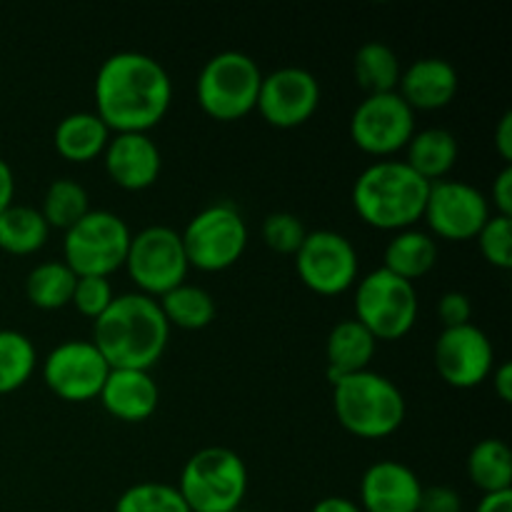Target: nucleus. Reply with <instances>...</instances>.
<instances>
[{
  "mask_svg": "<svg viewBox=\"0 0 512 512\" xmlns=\"http://www.w3.org/2000/svg\"><path fill=\"white\" fill-rule=\"evenodd\" d=\"M418 512H463V498L450 485H430L423 488Z\"/></svg>",
  "mask_w": 512,
  "mask_h": 512,
  "instance_id": "obj_37",
  "label": "nucleus"
},
{
  "mask_svg": "<svg viewBox=\"0 0 512 512\" xmlns=\"http://www.w3.org/2000/svg\"><path fill=\"white\" fill-rule=\"evenodd\" d=\"M405 150H408L405 163L415 173L423 175L428 183H435V180H443L458 163L460 145L453 130L443 128V125H430V128L415 130Z\"/></svg>",
  "mask_w": 512,
  "mask_h": 512,
  "instance_id": "obj_23",
  "label": "nucleus"
},
{
  "mask_svg": "<svg viewBox=\"0 0 512 512\" xmlns=\"http://www.w3.org/2000/svg\"><path fill=\"white\" fill-rule=\"evenodd\" d=\"M295 270L310 290L320 295H338L353 288L360 260L353 240L330 228L308 230L295 250Z\"/></svg>",
  "mask_w": 512,
  "mask_h": 512,
  "instance_id": "obj_11",
  "label": "nucleus"
},
{
  "mask_svg": "<svg viewBox=\"0 0 512 512\" xmlns=\"http://www.w3.org/2000/svg\"><path fill=\"white\" fill-rule=\"evenodd\" d=\"M113 298L115 290L110 278H105V275H78L70 303H73L80 313L95 320L105 308H108Z\"/></svg>",
  "mask_w": 512,
  "mask_h": 512,
  "instance_id": "obj_35",
  "label": "nucleus"
},
{
  "mask_svg": "<svg viewBox=\"0 0 512 512\" xmlns=\"http://www.w3.org/2000/svg\"><path fill=\"white\" fill-rule=\"evenodd\" d=\"M38 368V350L25 333L0 328V395L23 388Z\"/></svg>",
  "mask_w": 512,
  "mask_h": 512,
  "instance_id": "obj_30",
  "label": "nucleus"
},
{
  "mask_svg": "<svg viewBox=\"0 0 512 512\" xmlns=\"http://www.w3.org/2000/svg\"><path fill=\"white\" fill-rule=\"evenodd\" d=\"M90 340L110 368L150 370L168 348L170 323L158 298L133 290L110 300L108 308L93 320Z\"/></svg>",
  "mask_w": 512,
  "mask_h": 512,
  "instance_id": "obj_2",
  "label": "nucleus"
},
{
  "mask_svg": "<svg viewBox=\"0 0 512 512\" xmlns=\"http://www.w3.org/2000/svg\"><path fill=\"white\" fill-rule=\"evenodd\" d=\"M480 253L485 255L495 268H510L512 265V215L490 213L483 228L478 230Z\"/></svg>",
  "mask_w": 512,
  "mask_h": 512,
  "instance_id": "obj_33",
  "label": "nucleus"
},
{
  "mask_svg": "<svg viewBox=\"0 0 512 512\" xmlns=\"http://www.w3.org/2000/svg\"><path fill=\"white\" fill-rule=\"evenodd\" d=\"M133 230L118 213L105 208H90L78 223L63 235V263L75 275L115 273L125 265Z\"/></svg>",
  "mask_w": 512,
  "mask_h": 512,
  "instance_id": "obj_7",
  "label": "nucleus"
},
{
  "mask_svg": "<svg viewBox=\"0 0 512 512\" xmlns=\"http://www.w3.org/2000/svg\"><path fill=\"white\" fill-rule=\"evenodd\" d=\"M308 235L303 220L295 213L288 210H275V213L265 215L263 220V240L268 248L278 250V253L295 255V250L300 248V243Z\"/></svg>",
  "mask_w": 512,
  "mask_h": 512,
  "instance_id": "obj_34",
  "label": "nucleus"
},
{
  "mask_svg": "<svg viewBox=\"0 0 512 512\" xmlns=\"http://www.w3.org/2000/svg\"><path fill=\"white\" fill-rule=\"evenodd\" d=\"M110 128L95 110H75L63 115L53 130V143L63 158L73 163H85L103 155L110 140Z\"/></svg>",
  "mask_w": 512,
  "mask_h": 512,
  "instance_id": "obj_22",
  "label": "nucleus"
},
{
  "mask_svg": "<svg viewBox=\"0 0 512 512\" xmlns=\"http://www.w3.org/2000/svg\"><path fill=\"white\" fill-rule=\"evenodd\" d=\"M113 512H190L175 485L163 480H140L125 488Z\"/></svg>",
  "mask_w": 512,
  "mask_h": 512,
  "instance_id": "obj_32",
  "label": "nucleus"
},
{
  "mask_svg": "<svg viewBox=\"0 0 512 512\" xmlns=\"http://www.w3.org/2000/svg\"><path fill=\"white\" fill-rule=\"evenodd\" d=\"M310 512H363V508L345 495H328V498H320Z\"/></svg>",
  "mask_w": 512,
  "mask_h": 512,
  "instance_id": "obj_41",
  "label": "nucleus"
},
{
  "mask_svg": "<svg viewBox=\"0 0 512 512\" xmlns=\"http://www.w3.org/2000/svg\"><path fill=\"white\" fill-rule=\"evenodd\" d=\"M425 223L433 230V238L468 240L478 235L490 218V198L468 180L443 178L430 183L425 200Z\"/></svg>",
  "mask_w": 512,
  "mask_h": 512,
  "instance_id": "obj_14",
  "label": "nucleus"
},
{
  "mask_svg": "<svg viewBox=\"0 0 512 512\" xmlns=\"http://www.w3.org/2000/svg\"><path fill=\"white\" fill-rule=\"evenodd\" d=\"M433 363L453 388H475L493 373V340L475 323L443 328L433 345Z\"/></svg>",
  "mask_w": 512,
  "mask_h": 512,
  "instance_id": "obj_16",
  "label": "nucleus"
},
{
  "mask_svg": "<svg viewBox=\"0 0 512 512\" xmlns=\"http://www.w3.org/2000/svg\"><path fill=\"white\" fill-rule=\"evenodd\" d=\"M468 475L483 493L512 490V453L503 438H483L470 448Z\"/></svg>",
  "mask_w": 512,
  "mask_h": 512,
  "instance_id": "obj_26",
  "label": "nucleus"
},
{
  "mask_svg": "<svg viewBox=\"0 0 512 512\" xmlns=\"http://www.w3.org/2000/svg\"><path fill=\"white\" fill-rule=\"evenodd\" d=\"M90 210V195L83 183L73 178H58L45 188L43 195V213L45 223L50 228L68 230L70 225L78 223Z\"/></svg>",
  "mask_w": 512,
  "mask_h": 512,
  "instance_id": "obj_31",
  "label": "nucleus"
},
{
  "mask_svg": "<svg viewBox=\"0 0 512 512\" xmlns=\"http://www.w3.org/2000/svg\"><path fill=\"white\" fill-rule=\"evenodd\" d=\"M98 398L113 418L140 423L158 410L160 390L150 370L110 368Z\"/></svg>",
  "mask_w": 512,
  "mask_h": 512,
  "instance_id": "obj_20",
  "label": "nucleus"
},
{
  "mask_svg": "<svg viewBox=\"0 0 512 512\" xmlns=\"http://www.w3.org/2000/svg\"><path fill=\"white\" fill-rule=\"evenodd\" d=\"M50 225L40 208L13 203L0 213V248L13 255H30L45 245Z\"/></svg>",
  "mask_w": 512,
  "mask_h": 512,
  "instance_id": "obj_25",
  "label": "nucleus"
},
{
  "mask_svg": "<svg viewBox=\"0 0 512 512\" xmlns=\"http://www.w3.org/2000/svg\"><path fill=\"white\" fill-rule=\"evenodd\" d=\"M493 385H495V393L500 395V400L510 403L512 400V363L510 360H503L498 368H493Z\"/></svg>",
  "mask_w": 512,
  "mask_h": 512,
  "instance_id": "obj_43",
  "label": "nucleus"
},
{
  "mask_svg": "<svg viewBox=\"0 0 512 512\" xmlns=\"http://www.w3.org/2000/svg\"><path fill=\"white\" fill-rule=\"evenodd\" d=\"M425 485L403 460L383 458L365 468L360 478L363 512H418Z\"/></svg>",
  "mask_w": 512,
  "mask_h": 512,
  "instance_id": "obj_17",
  "label": "nucleus"
},
{
  "mask_svg": "<svg viewBox=\"0 0 512 512\" xmlns=\"http://www.w3.org/2000/svg\"><path fill=\"white\" fill-rule=\"evenodd\" d=\"M435 260H438V243L428 230H420L415 225L395 230V235L385 243L383 250V268L410 280V283L428 273Z\"/></svg>",
  "mask_w": 512,
  "mask_h": 512,
  "instance_id": "obj_24",
  "label": "nucleus"
},
{
  "mask_svg": "<svg viewBox=\"0 0 512 512\" xmlns=\"http://www.w3.org/2000/svg\"><path fill=\"white\" fill-rule=\"evenodd\" d=\"M495 213L512 215V165L505 163L493 180Z\"/></svg>",
  "mask_w": 512,
  "mask_h": 512,
  "instance_id": "obj_38",
  "label": "nucleus"
},
{
  "mask_svg": "<svg viewBox=\"0 0 512 512\" xmlns=\"http://www.w3.org/2000/svg\"><path fill=\"white\" fill-rule=\"evenodd\" d=\"M495 148H498L500 158L505 163L512 160V110H505L498 120V128H495Z\"/></svg>",
  "mask_w": 512,
  "mask_h": 512,
  "instance_id": "obj_39",
  "label": "nucleus"
},
{
  "mask_svg": "<svg viewBox=\"0 0 512 512\" xmlns=\"http://www.w3.org/2000/svg\"><path fill=\"white\" fill-rule=\"evenodd\" d=\"M353 73L360 88H365L368 93H390V90H398L403 65H400L393 45H388L385 40H368L355 53Z\"/></svg>",
  "mask_w": 512,
  "mask_h": 512,
  "instance_id": "obj_27",
  "label": "nucleus"
},
{
  "mask_svg": "<svg viewBox=\"0 0 512 512\" xmlns=\"http://www.w3.org/2000/svg\"><path fill=\"white\" fill-rule=\"evenodd\" d=\"M438 315L443 320V328H455V325L473 323V300L463 290H448L438 300Z\"/></svg>",
  "mask_w": 512,
  "mask_h": 512,
  "instance_id": "obj_36",
  "label": "nucleus"
},
{
  "mask_svg": "<svg viewBox=\"0 0 512 512\" xmlns=\"http://www.w3.org/2000/svg\"><path fill=\"white\" fill-rule=\"evenodd\" d=\"M78 275L63 260H43L25 278V295L35 308L58 310L70 303Z\"/></svg>",
  "mask_w": 512,
  "mask_h": 512,
  "instance_id": "obj_29",
  "label": "nucleus"
},
{
  "mask_svg": "<svg viewBox=\"0 0 512 512\" xmlns=\"http://www.w3.org/2000/svg\"><path fill=\"white\" fill-rule=\"evenodd\" d=\"M175 488L190 512H238L248 493V465L233 448L208 445L185 460Z\"/></svg>",
  "mask_w": 512,
  "mask_h": 512,
  "instance_id": "obj_5",
  "label": "nucleus"
},
{
  "mask_svg": "<svg viewBox=\"0 0 512 512\" xmlns=\"http://www.w3.org/2000/svg\"><path fill=\"white\" fill-rule=\"evenodd\" d=\"M125 268L138 285L140 293L160 298L188 278V255H185L180 230L153 223L133 233L125 255Z\"/></svg>",
  "mask_w": 512,
  "mask_h": 512,
  "instance_id": "obj_10",
  "label": "nucleus"
},
{
  "mask_svg": "<svg viewBox=\"0 0 512 512\" xmlns=\"http://www.w3.org/2000/svg\"><path fill=\"white\" fill-rule=\"evenodd\" d=\"M160 310L168 318L170 328L178 325L185 330H200L213 323L215 318V298L213 293L195 283H180L173 290L158 298Z\"/></svg>",
  "mask_w": 512,
  "mask_h": 512,
  "instance_id": "obj_28",
  "label": "nucleus"
},
{
  "mask_svg": "<svg viewBox=\"0 0 512 512\" xmlns=\"http://www.w3.org/2000/svg\"><path fill=\"white\" fill-rule=\"evenodd\" d=\"M105 173L125 190H145L158 180L163 153L148 133H113L103 150Z\"/></svg>",
  "mask_w": 512,
  "mask_h": 512,
  "instance_id": "obj_18",
  "label": "nucleus"
},
{
  "mask_svg": "<svg viewBox=\"0 0 512 512\" xmlns=\"http://www.w3.org/2000/svg\"><path fill=\"white\" fill-rule=\"evenodd\" d=\"M458 70L440 55H425L403 68L398 93L413 110H438L453 103L458 93Z\"/></svg>",
  "mask_w": 512,
  "mask_h": 512,
  "instance_id": "obj_19",
  "label": "nucleus"
},
{
  "mask_svg": "<svg viewBox=\"0 0 512 512\" xmlns=\"http://www.w3.org/2000/svg\"><path fill=\"white\" fill-rule=\"evenodd\" d=\"M475 512H512V490L483 493Z\"/></svg>",
  "mask_w": 512,
  "mask_h": 512,
  "instance_id": "obj_40",
  "label": "nucleus"
},
{
  "mask_svg": "<svg viewBox=\"0 0 512 512\" xmlns=\"http://www.w3.org/2000/svg\"><path fill=\"white\" fill-rule=\"evenodd\" d=\"M353 305L355 320H360L375 340L403 338L415 325L420 310L415 285L383 265L355 280Z\"/></svg>",
  "mask_w": 512,
  "mask_h": 512,
  "instance_id": "obj_8",
  "label": "nucleus"
},
{
  "mask_svg": "<svg viewBox=\"0 0 512 512\" xmlns=\"http://www.w3.org/2000/svg\"><path fill=\"white\" fill-rule=\"evenodd\" d=\"M93 98L110 133H148L173 103V80L153 55L118 50L100 63Z\"/></svg>",
  "mask_w": 512,
  "mask_h": 512,
  "instance_id": "obj_1",
  "label": "nucleus"
},
{
  "mask_svg": "<svg viewBox=\"0 0 512 512\" xmlns=\"http://www.w3.org/2000/svg\"><path fill=\"white\" fill-rule=\"evenodd\" d=\"M378 340L373 338L368 328L355 318H343L330 328L328 340H325V358H328V378L348 373H358L370 365L375 355Z\"/></svg>",
  "mask_w": 512,
  "mask_h": 512,
  "instance_id": "obj_21",
  "label": "nucleus"
},
{
  "mask_svg": "<svg viewBox=\"0 0 512 512\" xmlns=\"http://www.w3.org/2000/svg\"><path fill=\"white\" fill-rule=\"evenodd\" d=\"M320 80L303 65H280L263 73L258 90V113L275 128H295L313 118L320 105Z\"/></svg>",
  "mask_w": 512,
  "mask_h": 512,
  "instance_id": "obj_15",
  "label": "nucleus"
},
{
  "mask_svg": "<svg viewBox=\"0 0 512 512\" xmlns=\"http://www.w3.org/2000/svg\"><path fill=\"white\" fill-rule=\"evenodd\" d=\"M333 410L340 425L360 438H385L403 425L408 405L405 395L388 375L358 370L335 378Z\"/></svg>",
  "mask_w": 512,
  "mask_h": 512,
  "instance_id": "obj_4",
  "label": "nucleus"
},
{
  "mask_svg": "<svg viewBox=\"0 0 512 512\" xmlns=\"http://www.w3.org/2000/svg\"><path fill=\"white\" fill-rule=\"evenodd\" d=\"M260 80L263 70L253 55L243 50H220L200 68L195 95L210 118L238 120L255 110Z\"/></svg>",
  "mask_w": 512,
  "mask_h": 512,
  "instance_id": "obj_6",
  "label": "nucleus"
},
{
  "mask_svg": "<svg viewBox=\"0 0 512 512\" xmlns=\"http://www.w3.org/2000/svg\"><path fill=\"white\" fill-rule=\"evenodd\" d=\"M188 263L198 270H225L243 255L248 245V223L243 213L228 200H218L200 208L183 230Z\"/></svg>",
  "mask_w": 512,
  "mask_h": 512,
  "instance_id": "obj_9",
  "label": "nucleus"
},
{
  "mask_svg": "<svg viewBox=\"0 0 512 512\" xmlns=\"http://www.w3.org/2000/svg\"><path fill=\"white\" fill-rule=\"evenodd\" d=\"M15 198V175L10 168L8 160L0 158V213H3L8 205H13Z\"/></svg>",
  "mask_w": 512,
  "mask_h": 512,
  "instance_id": "obj_42",
  "label": "nucleus"
},
{
  "mask_svg": "<svg viewBox=\"0 0 512 512\" xmlns=\"http://www.w3.org/2000/svg\"><path fill=\"white\" fill-rule=\"evenodd\" d=\"M415 133V110L398 90L368 93L350 115V135L360 150L378 158L398 153Z\"/></svg>",
  "mask_w": 512,
  "mask_h": 512,
  "instance_id": "obj_12",
  "label": "nucleus"
},
{
  "mask_svg": "<svg viewBox=\"0 0 512 512\" xmlns=\"http://www.w3.org/2000/svg\"><path fill=\"white\" fill-rule=\"evenodd\" d=\"M430 183L405 160L380 158L360 170L353 183V208L380 230L413 228L425 213Z\"/></svg>",
  "mask_w": 512,
  "mask_h": 512,
  "instance_id": "obj_3",
  "label": "nucleus"
},
{
  "mask_svg": "<svg viewBox=\"0 0 512 512\" xmlns=\"http://www.w3.org/2000/svg\"><path fill=\"white\" fill-rule=\"evenodd\" d=\"M108 373V360L88 338L60 340L43 358L45 385L70 403L98 398Z\"/></svg>",
  "mask_w": 512,
  "mask_h": 512,
  "instance_id": "obj_13",
  "label": "nucleus"
}]
</instances>
